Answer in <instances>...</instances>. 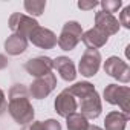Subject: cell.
I'll use <instances>...</instances> for the list:
<instances>
[{
	"label": "cell",
	"instance_id": "cell-4",
	"mask_svg": "<svg viewBox=\"0 0 130 130\" xmlns=\"http://www.w3.org/2000/svg\"><path fill=\"white\" fill-rule=\"evenodd\" d=\"M100 64H101V54L98 49H86V52L81 55L78 69L80 74L86 78H90L93 75H96V72L100 71Z\"/></svg>",
	"mask_w": 130,
	"mask_h": 130
},
{
	"label": "cell",
	"instance_id": "cell-16",
	"mask_svg": "<svg viewBox=\"0 0 130 130\" xmlns=\"http://www.w3.org/2000/svg\"><path fill=\"white\" fill-rule=\"evenodd\" d=\"M128 121V115L122 112H110L107 113L104 119V128L106 130H124Z\"/></svg>",
	"mask_w": 130,
	"mask_h": 130
},
{
	"label": "cell",
	"instance_id": "cell-26",
	"mask_svg": "<svg viewBox=\"0 0 130 130\" xmlns=\"http://www.w3.org/2000/svg\"><path fill=\"white\" fill-rule=\"evenodd\" d=\"M8 63H9V60L3 55V54H0V71L2 69H5L6 66H8Z\"/></svg>",
	"mask_w": 130,
	"mask_h": 130
},
{
	"label": "cell",
	"instance_id": "cell-19",
	"mask_svg": "<svg viewBox=\"0 0 130 130\" xmlns=\"http://www.w3.org/2000/svg\"><path fill=\"white\" fill-rule=\"evenodd\" d=\"M64 90H68L72 96L81 98V96H84L86 93L95 90V87H93V84H90L89 81H81V83H75L74 86H71V87H68V89H64Z\"/></svg>",
	"mask_w": 130,
	"mask_h": 130
},
{
	"label": "cell",
	"instance_id": "cell-7",
	"mask_svg": "<svg viewBox=\"0 0 130 130\" xmlns=\"http://www.w3.org/2000/svg\"><path fill=\"white\" fill-rule=\"evenodd\" d=\"M104 72L110 75L112 78L121 81V83H128L130 81V68L125 61H122L118 57H109L104 63Z\"/></svg>",
	"mask_w": 130,
	"mask_h": 130
},
{
	"label": "cell",
	"instance_id": "cell-23",
	"mask_svg": "<svg viewBox=\"0 0 130 130\" xmlns=\"http://www.w3.org/2000/svg\"><path fill=\"white\" fill-rule=\"evenodd\" d=\"M98 5H100V3L95 2V0H90V2H86V0H80V2H78V8L83 9V11H90V9L96 8Z\"/></svg>",
	"mask_w": 130,
	"mask_h": 130
},
{
	"label": "cell",
	"instance_id": "cell-14",
	"mask_svg": "<svg viewBox=\"0 0 130 130\" xmlns=\"http://www.w3.org/2000/svg\"><path fill=\"white\" fill-rule=\"evenodd\" d=\"M81 40H83V43L87 46V49H98V47H103V46L107 43L109 37L104 35V34H103L101 31H98L96 28H92V29L86 31V32L81 35Z\"/></svg>",
	"mask_w": 130,
	"mask_h": 130
},
{
	"label": "cell",
	"instance_id": "cell-13",
	"mask_svg": "<svg viewBox=\"0 0 130 130\" xmlns=\"http://www.w3.org/2000/svg\"><path fill=\"white\" fill-rule=\"evenodd\" d=\"M54 68L58 71L60 77L64 81H74L75 77H77L75 64L69 57H57L54 60Z\"/></svg>",
	"mask_w": 130,
	"mask_h": 130
},
{
	"label": "cell",
	"instance_id": "cell-6",
	"mask_svg": "<svg viewBox=\"0 0 130 130\" xmlns=\"http://www.w3.org/2000/svg\"><path fill=\"white\" fill-rule=\"evenodd\" d=\"M38 26L37 20L29 17V15H25L22 12H14L11 17H9V29L14 32V34H19L25 38L29 37V34Z\"/></svg>",
	"mask_w": 130,
	"mask_h": 130
},
{
	"label": "cell",
	"instance_id": "cell-3",
	"mask_svg": "<svg viewBox=\"0 0 130 130\" xmlns=\"http://www.w3.org/2000/svg\"><path fill=\"white\" fill-rule=\"evenodd\" d=\"M104 98L107 103L113 106H119L122 109V113L128 115V101H130V89L127 86H118V84H109L104 89Z\"/></svg>",
	"mask_w": 130,
	"mask_h": 130
},
{
	"label": "cell",
	"instance_id": "cell-21",
	"mask_svg": "<svg viewBox=\"0 0 130 130\" xmlns=\"http://www.w3.org/2000/svg\"><path fill=\"white\" fill-rule=\"evenodd\" d=\"M118 22H119V25H122L124 28L130 29V6H125V8L121 11Z\"/></svg>",
	"mask_w": 130,
	"mask_h": 130
},
{
	"label": "cell",
	"instance_id": "cell-11",
	"mask_svg": "<svg viewBox=\"0 0 130 130\" xmlns=\"http://www.w3.org/2000/svg\"><path fill=\"white\" fill-rule=\"evenodd\" d=\"M95 28L109 37V35H115L119 31V22L113 14L100 11L95 14Z\"/></svg>",
	"mask_w": 130,
	"mask_h": 130
},
{
	"label": "cell",
	"instance_id": "cell-12",
	"mask_svg": "<svg viewBox=\"0 0 130 130\" xmlns=\"http://www.w3.org/2000/svg\"><path fill=\"white\" fill-rule=\"evenodd\" d=\"M78 109L77 100L68 92V90H63L57 98H55V112L63 116V118H68L69 115L75 113Z\"/></svg>",
	"mask_w": 130,
	"mask_h": 130
},
{
	"label": "cell",
	"instance_id": "cell-1",
	"mask_svg": "<svg viewBox=\"0 0 130 130\" xmlns=\"http://www.w3.org/2000/svg\"><path fill=\"white\" fill-rule=\"evenodd\" d=\"M8 112L14 118L17 124L26 125L32 122L35 110L29 101V90L23 84H14L9 89V103H8Z\"/></svg>",
	"mask_w": 130,
	"mask_h": 130
},
{
	"label": "cell",
	"instance_id": "cell-24",
	"mask_svg": "<svg viewBox=\"0 0 130 130\" xmlns=\"http://www.w3.org/2000/svg\"><path fill=\"white\" fill-rule=\"evenodd\" d=\"M22 130H43V125H41V121H32V122L23 125Z\"/></svg>",
	"mask_w": 130,
	"mask_h": 130
},
{
	"label": "cell",
	"instance_id": "cell-9",
	"mask_svg": "<svg viewBox=\"0 0 130 130\" xmlns=\"http://www.w3.org/2000/svg\"><path fill=\"white\" fill-rule=\"evenodd\" d=\"M52 68H54V60H51L49 57H35V58H31L25 63V69L29 75L35 77V78H40L43 75H47L52 72Z\"/></svg>",
	"mask_w": 130,
	"mask_h": 130
},
{
	"label": "cell",
	"instance_id": "cell-27",
	"mask_svg": "<svg viewBox=\"0 0 130 130\" xmlns=\"http://www.w3.org/2000/svg\"><path fill=\"white\" fill-rule=\"evenodd\" d=\"M87 130H103V128H100V127H98V125H92V124H90V125H89V128H87Z\"/></svg>",
	"mask_w": 130,
	"mask_h": 130
},
{
	"label": "cell",
	"instance_id": "cell-20",
	"mask_svg": "<svg viewBox=\"0 0 130 130\" xmlns=\"http://www.w3.org/2000/svg\"><path fill=\"white\" fill-rule=\"evenodd\" d=\"M100 5H101V8H103L104 12L113 14V12H116L122 6V2H121V0H104V2H101Z\"/></svg>",
	"mask_w": 130,
	"mask_h": 130
},
{
	"label": "cell",
	"instance_id": "cell-5",
	"mask_svg": "<svg viewBox=\"0 0 130 130\" xmlns=\"http://www.w3.org/2000/svg\"><path fill=\"white\" fill-rule=\"evenodd\" d=\"M101 110H103V106H101V100L96 89L80 98V112L86 119H96Z\"/></svg>",
	"mask_w": 130,
	"mask_h": 130
},
{
	"label": "cell",
	"instance_id": "cell-8",
	"mask_svg": "<svg viewBox=\"0 0 130 130\" xmlns=\"http://www.w3.org/2000/svg\"><path fill=\"white\" fill-rule=\"evenodd\" d=\"M55 86H57V78L52 72L47 74V75H43L40 78H35V81L28 89L29 96H32L35 100H43L55 89Z\"/></svg>",
	"mask_w": 130,
	"mask_h": 130
},
{
	"label": "cell",
	"instance_id": "cell-18",
	"mask_svg": "<svg viewBox=\"0 0 130 130\" xmlns=\"http://www.w3.org/2000/svg\"><path fill=\"white\" fill-rule=\"evenodd\" d=\"M46 8V0H26L25 2V9L26 12H29V17H38L44 12Z\"/></svg>",
	"mask_w": 130,
	"mask_h": 130
},
{
	"label": "cell",
	"instance_id": "cell-15",
	"mask_svg": "<svg viewBox=\"0 0 130 130\" xmlns=\"http://www.w3.org/2000/svg\"><path fill=\"white\" fill-rule=\"evenodd\" d=\"M26 49H28V38H25L19 34L9 35L5 41V51L9 55H20Z\"/></svg>",
	"mask_w": 130,
	"mask_h": 130
},
{
	"label": "cell",
	"instance_id": "cell-17",
	"mask_svg": "<svg viewBox=\"0 0 130 130\" xmlns=\"http://www.w3.org/2000/svg\"><path fill=\"white\" fill-rule=\"evenodd\" d=\"M66 124H68V130H87L89 128V121L81 115V113H72L66 118Z\"/></svg>",
	"mask_w": 130,
	"mask_h": 130
},
{
	"label": "cell",
	"instance_id": "cell-25",
	"mask_svg": "<svg viewBox=\"0 0 130 130\" xmlns=\"http://www.w3.org/2000/svg\"><path fill=\"white\" fill-rule=\"evenodd\" d=\"M6 109H8V103H6V98H5L3 90L0 89V115H3Z\"/></svg>",
	"mask_w": 130,
	"mask_h": 130
},
{
	"label": "cell",
	"instance_id": "cell-22",
	"mask_svg": "<svg viewBox=\"0 0 130 130\" xmlns=\"http://www.w3.org/2000/svg\"><path fill=\"white\" fill-rule=\"evenodd\" d=\"M43 130H61V124L57 119H47L44 122H41Z\"/></svg>",
	"mask_w": 130,
	"mask_h": 130
},
{
	"label": "cell",
	"instance_id": "cell-10",
	"mask_svg": "<svg viewBox=\"0 0 130 130\" xmlns=\"http://www.w3.org/2000/svg\"><path fill=\"white\" fill-rule=\"evenodd\" d=\"M29 41L41 49H52L57 46V35L47 29V28H43V26H37L31 34H29Z\"/></svg>",
	"mask_w": 130,
	"mask_h": 130
},
{
	"label": "cell",
	"instance_id": "cell-2",
	"mask_svg": "<svg viewBox=\"0 0 130 130\" xmlns=\"http://www.w3.org/2000/svg\"><path fill=\"white\" fill-rule=\"evenodd\" d=\"M81 35H83V29L78 22H66L63 25L60 37L57 38V44L63 51H72L81 41Z\"/></svg>",
	"mask_w": 130,
	"mask_h": 130
}]
</instances>
